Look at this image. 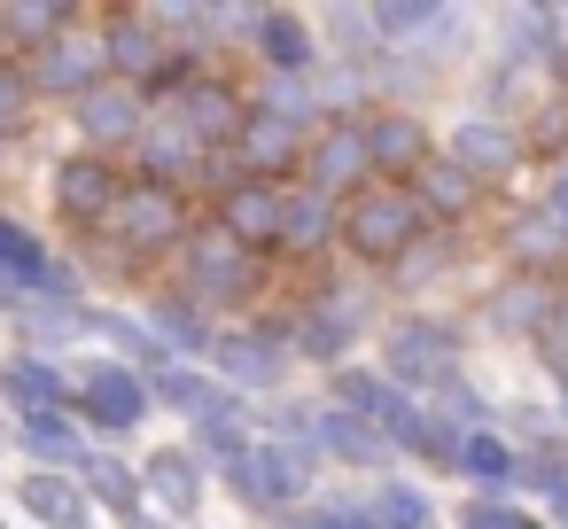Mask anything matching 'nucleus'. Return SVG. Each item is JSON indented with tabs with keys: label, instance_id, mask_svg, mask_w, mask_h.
<instances>
[{
	"label": "nucleus",
	"instance_id": "6ab92c4d",
	"mask_svg": "<svg viewBox=\"0 0 568 529\" xmlns=\"http://www.w3.org/2000/svg\"><path fill=\"white\" fill-rule=\"evenodd\" d=\"M304 444H312V459H320V467L335 459V467H351V475H366V482H374V475H389V459H397V451H389L358 413H343V405H327V397L312 405V436H304Z\"/></svg>",
	"mask_w": 568,
	"mask_h": 529
},
{
	"label": "nucleus",
	"instance_id": "a18cd8bd",
	"mask_svg": "<svg viewBox=\"0 0 568 529\" xmlns=\"http://www.w3.org/2000/svg\"><path fill=\"white\" fill-rule=\"evenodd\" d=\"M24 304H32V296H24V288H17V281H0V319H17V312H24Z\"/></svg>",
	"mask_w": 568,
	"mask_h": 529
},
{
	"label": "nucleus",
	"instance_id": "7c9ffc66",
	"mask_svg": "<svg viewBox=\"0 0 568 529\" xmlns=\"http://www.w3.org/2000/svg\"><path fill=\"white\" fill-rule=\"evenodd\" d=\"M17 506H24V521H32V529H94L87 490H79L71 475H48V467H24Z\"/></svg>",
	"mask_w": 568,
	"mask_h": 529
},
{
	"label": "nucleus",
	"instance_id": "dca6fc26",
	"mask_svg": "<svg viewBox=\"0 0 568 529\" xmlns=\"http://www.w3.org/2000/svg\"><path fill=\"white\" fill-rule=\"evenodd\" d=\"M133 475H141V498L180 529V521H195L203 513V498H211V475H203V459L187 451V444H156L149 459H133Z\"/></svg>",
	"mask_w": 568,
	"mask_h": 529
},
{
	"label": "nucleus",
	"instance_id": "393cba45",
	"mask_svg": "<svg viewBox=\"0 0 568 529\" xmlns=\"http://www.w3.org/2000/svg\"><path fill=\"white\" fill-rule=\"evenodd\" d=\"M552 296H560L552 281L506 273V281H498V288L483 296V312H475V319H483L490 335H506V343H537V335L552 327Z\"/></svg>",
	"mask_w": 568,
	"mask_h": 529
},
{
	"label": "nucleus",
	"instance_id": "c756f323",
	"mask_svg": "<svg viewBox=\"0 0 568 529\" xmlns=\"http://www.w3.org/2000/svg\"><path fill=\"white\" fill-rule=\"evenodd\" d=\"M71 482H79V490H87V506H94V513H110L118 529L149 513V498H141V475H133V459H125V451H102V444H94V451H87V467H79Z\"/></svg>",
	"mask_w": 568,
	"mask_h": 529
},
{
	"label": "nucleus",
	"instance_id": "ddd939ff",
	"mask_svg": "<svg viewBox=\"0 0 568 529\" xmlns=\"http://www.w3.org/2000/svg\"><path fill=\"white\" fill-rule=\"evenodd\" d=\"M141 125H149V94H141V87L102 79L94 94L71 102V133H79V149H87V156H110V164L141 141Z\"/></svg>",
	"mask_w": 568,
	"mask_h": 529
},
{
	"label": "nucleus",
	"instance_id": "37998d69",
	"mask_svg": "<svg viewBox=\"0 0 568 529\" xmlns=\"http://www.w3.org/2000/svg\"><path fill=\"white\" fill-rule=\"evenodd\" d=\"M521 156H545V164H560V156H568V102H560V94L521 125Z\"/></svg>",
	"mask_w": 568,
	"mask_h": 529
},
{
	"label": "nucleus",
	"instance_id": "2eb2a0df",
	"mask_svg": "<svg viewBox=\"0 0 568 529\" xmlns=\"http://www.w3.org/2000/svg\"><path fill=\"white\" fill-rule=\"evenodd\" d=\"M475 187H498V180H514L529 156H521V125H506V118H483V110H467L444 141H436Z\"/></svg>",
	"mask_w": 568,
	"mask_h": 529
},
{
	"label": "nucleus",
	"instance_id": "c9c22d12",
	"mask_svg": "<svg viewBox=\"0 0 568 529\" xmlns=\"http://www.w3.org/2000/svg\"><path fill=\"white\" fill-rule=\"evenodd\" d=\"M9 327H17V350H32V358H63L71 343H87V304H24Z\"/></svg>",
	"mask_w": 568,
	"mask_h": 529
},
{
	"label": "nucleus",
	"instance_id": "39448f33",
	"mask_svg": "<svg viewBox=\"0 0 568 529\" xmlns=\"http://www.w3.org/2000/svg\"><path fill=\"white\" fill-rule=\"evenodd\" d=\"M149 382L133 374V366H118V358H79L71 366V420L87 428V444H102V451H118L125 436H141L149 428Z\"/></svg>",
	"mask_w": 568,
	"mask_h": 529
},
{
	"label": "nucleus",
	"instance_id": "7ed1b4c3",
	"mask_svg": "<svg viewBox=\"0 0 568 529\" xmlns=\"http://www.w3.org/2000/svg\"><path fill=\"white\" fill-rule=\"evenodd\" d=\"M374 335H382V382L405 389V397H428V389H436L444 374H459V358H467V327H459L452 312H436V304H405V312L382 319Z\"/></svg>",
	"mask_w": 568,
	"mask_h": 529
},
{
	"label": "nucleus",
	"instance_id": "423d86ee",
	"mask_svg": "<svg viewBox=\"0 0 568 529\" xmlns=\"http://www.w3.org/2000/svg\"><path fill=\"white\" fill-rule=\"evenodd\" d=\"M203 374H211L219 389H234L242 405L281 397V389H288V343H281V319L257 312V319H242V327H219L211 350H203Z\"/></svg>",
	"mask_w": 568,
	"mask_h": 529
},
{
	"label": "nucleus",
	"instance_id": "ea45409f",
	"mask_svg": "<svg viewBox=\"0 0 568 529\" xmlns=\"http://www.w3.org/2000/svg\"><path fill=\"white\" fill-rule=\"evenodd\" d=\"M32 87H24V63H9L0 55V156H9V141H24L32 133Z\"/></svg>",
	"mask_w": 568,
	"mask_h": 529
},
{
	"label": "nucleus",
	"instance_id": "9d476101",
	"mask_svg": "<svg viewBox=\"0 0 568 529\" xmlns=\"http://www.w3.org/2000/svg\"><path fill=\"white\" fill-rule=\"evenodd\" d=\"M125 195V172L110 164V156H87V149H71V156H55V172H48V203H55V218L87 242L102 218H110V203Z\"/></svg>",
	"mask_w": 568,
	"mask_h": 529
},
{
	"label": "nucleus",
	"instance_id": "de8ad7c7",
	"mask_svg": "<svg viewBox=\"0 0 568 529\" xmlns=\"http://www.w3.org/2000/svg\"><path fill=\"white\" fill-rule=\"evenodd\" d=\"M0 529H9V521H0Z\"/></svg>",
	"mask_w": 568,
	"mask_h": 529
},
{
	"label": "nucleus",
	"instance_id": "473e14b6",
	"mask_svg": "<svg viewBox=\"0 0 568 529\" xmlns=\"http://www.w3.org/2000/svg\"><path fill=\"white\" fill-rule=\"evenodd\" d=\"M335 250V203L312 187H281V242L273 257H327Z\"/></svg>",
	"mask_w": 568,
	"mask_h": 529
},
{
	"label": "nucleus",
	"instance_id": "0eeeda50",
	"mask_svg": "<svg viewBox=\"0 0 568 529\" xmlns=\"http://www.w3.org/2000/svg\"><path fill=\"white\" fill-rule=\"evenodd\" d=\"M172 273H180L172 288H180V296H195V304H203V312L219 319L226 304H257V296H265V273H273V265H265V257H250V250H234L226 234L195 226V234L180 242Z\"/></svg>",
	"mask_w": 568,
	"mask_h": 529
},
{
	"label": "nucleus",
	"instance_id": "a19ab883",
	"mask_svg": "<svg viewBox=\"0 0 568 529\" xmlns=\"http://www.w3.org/2000/svg\"><path fill=\"white\" fill-rule=\"evenodd\" d=\"M459 529H552L521 498H459Z\"/></svg>",
	"mask_w": 568,
	"mask_h": 529
},
{
	"label": "nucleus",
	"instance_id": "58836bf2",
	"mask_svg": "<svg viewBox=\"0 0 568 529\" xmlns=\"http://www.w3.org/2000/svg\"><path fill=\"white\" fill-rule=\"evenodd\" d=\"M273 529H374V521H366V498L358 490H320V498L273 513Z\"/></svg>",
	"mask_w": 568,
	"mask_h": 529
},
{
	"label": "nucleus",
	"instance_id": "49530a36",
	"mask_svg": "<svg viewBox=\"0 0 568 529\" xmlns=\"http://www.w3.org/2000/svg\"><path fill=\"white\" fill-rule=\"evenodd\" d=\"M545 513H552V521L568 529V490H560V498H545Z\"/></svg>",
	"mask_w": 568,
	"mask_h": 529
},
{
	"label": "nucleus",
	"instance_id": "cd10ccee",
	"mask_svg": "<svg viewBox=\"0 0 568 529\" xmlns=\"http://www.w3.org/2000/svg\"><path fill=\"white\" fill-rule=\"evenodd\" d=\"M9 444H17L32 467H48V475H79L87 451H94L71 413H24V420H9Z\"/></svg>",
	"mask_w": 568,
	"mask_h": 529
},
{
	"label": "nucleus",
	"instance_id": "4c0bfd02",
	"mask_svg": "<svg viewBox=\"0 0 568 529\" xmlns=\"http://www.w3.org/2000/svg\"><path fill=\"white\" fill-rule=\"evenodd\" d=\"M219 397H226V389H219L203 366H187V358H172V366H156V374H149V405H156V413L195 420V413H211Z\"/></svg>",
	"mask_w": 568,
	"mask_h": 529
},
{
	"label": "nucleus",
	"instance_id": "f3484780",
	"mask_svg": "<svg viewBox=\"0 0 568 529\" xmlns=\"http://www.w3.org/2000/svg\"><path fill=\"white\" fill-rule=\"evenodd\" d=\"M125 156H133L125 180H149V187H172V195H187V187L203 180V164H211V149H195L164 110H149V125H141V141H133Z\"/></svg>",
	"mask_w": 568,
	"mask_h": 529
},
{
	"label": "nucleus",
	"instance_id": "4be33fe9",
	"mask_svg": "<svg viewBox=\"0 0 568 529\" xmlns=\"http://www.w3.org/2000/svg\"><path fill=\"white\" fill-rule=\"evenodd\" d=\"M250 55H257V71H265V79H312V71H320L312 17H304V9H257Z\"/></svg>",
	"mask_w": 568,
	"mask_h": 529
},
{
	"label": "nucleus",
	"instance_id": "5701e85b",
	"mask_svg": "<svg viewBox=\"0 0 568 529\" xmlns=\"http://www.w3.org/2000/svg\"><path fill=\"white\" fill-rule=\"evenodd\" d=\"M226 164H234V180H257V187H296V164H304V141L296 133H281L273 118H242V133H234V149H226Z\"/></svg>",
	"mask_w": 568,
	"mask_h": 529
},
{
	"label": "nucleus",
	"instance_id": "e433bc0d",
	"mask_svg": "<svg viewBox=\"0 0 568 529\" xmlns=\"http://www.w3.org/2000/svg\"><path fill=\"white\" fill-rule=\"evenodd\" d=\"M452 265H459V234H436V226H428V234H420V242H413L397 265H382V281H389V288L413 304V296H428V288L452 273Z\"/></svg>",
	"mask_w": 568,
	"mask_h": 529
},
{
	"label": "nucleus",
	"instance_id": "f704fd0d",
	"mask_svg": "<svg viewBox=\"0 0 568 529\" xmlns=\"http://www.w3.org/2000/svg\"><path fill=\"white\" fill-rule=\"evenodd\" d=\"M71 24H87L79 9H63V0H9V9H0V40H9V48H0V55H32V48H48V40H63Z\"/></svg>",
	"mask_w": 568,
	"mask_h": 529
},
{
	"label": "nucleus",
	"instance_id": "1a4fd4ad",
	"mask_svg": "<svg viewBox=\"0 0 568 529\" xmlns=\"http://www.w3.org/2000/svg\"><path fill=\"white\" fill-rule=\"evenodd\" d=\"M164 118H172L195 149L226 156V149H234V133H242V118H250V94H242L226 71H203V79H187V87L164 102Z\"/></svg>",
	"mask_w": 568,
	"mask_h": 529
},
{
	"label": "nucleus",
	"instance_id": "a211bd4d",
	"mask_svg": "<svg viewBox=\"0 0 568 529\" xmlns=\"http://www.w3.org/2000/svg\"><path fill=\"white\" fill-rule=\"evenodd\" d=\"M211 234H226L234 250H250V257L273 265V242H281V187L234 180L226 195H211Z\"/></svg>",
	"mask_w": 568,
	"mask_h": 529
},
{
	"label": "nucleus",
	"instance_id": "412c9836",
	"mask_svg": "<svg viewBox=\"0 0 568 529\" xmlns=\"http://www.w3.org/2000/svg\"><path fill=\"white\" fill-rule=\"evenodd\" d=\"M405 195H413V211H420L436 234H459V226L483 211V195H490V187H475V180H467V172H459V164L436 149V156H428V164L405 180Z\"/></svg>",
	"mask_w": 568,
	"mask_h": 529
},
{
	"label": "nucleus",
	"instance_id": "f257e3e1",
	"mask_svg": "<svg viewBox=\"0 0 568 529\" xmlns=\"http://www.w3.org/2000/svg\"><path fill=\"white\" fill-rule=\"evenodd\" d=\"M195 234V211H187V195H172V187H149V180H125V195L110 203V218L79 242L94 265H110V273H141V265H164V257H180V242Z\"/></svg>",
	"mask_w": 568,
	"mask_h": 529
},
{
	"label": "nucleus",
	"instance_id": "a878e982",
	"mask_svg": "<svg viewBox=\"0 0 568 529\" xmlns=\"http://www.w3.org/2000/svg\"><path fill=\"white\" fill-rule=\"evenodd\" d=\"M498 250H506V265H514V273H529V281H552V288H568V226H552V218H545L537 203H529L521 218H506Z\"/></svg>",
	"mask_w": 568,
	"mask_h": 529
},
{
	"label": "nucleus",
	"instance_id": "20e7f679",
	"mask_svg": "<svg viewBox=\"0 0 568 529\" xmlns=\"http://www.w3.org/2000/svg\"><path fill=\"white\" fill-rule=\"evenodd\" d=\"M428 234V218L413 211V195L405 187H358L351 203H335V250L351 257V265H366V273H382V265H397L413 242Z\"/></svg>",
	"mask_w": 568,
	"mask_h": 529
},
{
	"label": "nucleus",
	"instance_id": "b1692460",
	"mask_svg": "<svg viewBox=\"0 0 568 529\" xmlns=\"http://www.w3.org/2000/svg\"><path fill=\"white\" fill-rule=\"evenodd\" d=\"M0 405H9V420H24V413H71V358L9 350V358H0Z\"/></svg>",
	"mask_w": 568,
	"mask_h": 529
},
{
	"label": "nucleus",
	"instance_id": "c85d7f7f",
	"mask_svg": "<svg viewBox=\"0 0 568 529\" xmlns=\"http://www.w3.org/2000/svg\"><path fill=\"white\" fill-rule=\"evenodd\" d=\"M514 475H521V451L498 436V428H467L459 436V459H452V482L475 490V498H514Z\"/></svg>",
	"mask_w": 568,
	"mask_h": 529
},
{
	"label": "nucleus",
	"instance_id": "bb28decb",
	"mask_svg": "<svg viewBox=\"0 0 568 529\" xmlns=\"http://www.w3.org/2000/svg\"><path fill=\"white\" fill-rule=\"evenodd\" d=\"M141 327H149L172 358H187V366H203V350H211V335H219V319H211L195 296H180V288H149Z\"/></svg>",
	"mask_w": 568,
	"mask_h": 529
},
{
	"label": "nucleus",
	"instance_id": "f8f14e48",
	"mask_svg": "<svg viewBox=\"0 0 568 529\" xmlns=\"http://www.w3.org/2000/svg\"><path fill=\"white\" fill-rule=\"evenodd\" d=\"M110 71H102V48H94V32L87 24H71L63 40H48V48H32L24 55V87H32V102H79V94H94Z\"/></svg>",
	"mask_w": 568,
	"mask_h": 529
},
{
	"label": "nucleus",
	"instance_id": "c03bdc74",
	"mask_svg": "<svg viewBox=\"0 0 568 529\" xmlns=\"http://www.w3.org/2000/svg\"><path fill=\"white\" fill-rule=\"evenodd\" d=\"M537 211H545L552 226H568V156L552 164V180H545V195H537Z\"/></svg>",
	"mask_w": 568,
	"mask_h": 529
},
{
	"label": "nucleus",
	"instance_id": "79ce46f5",
	"mask_svg": "<svg viewBox=\"0 0 568 529\" xmlns=\"http://www.w3.org/2000/svg\"><path fill=\"white\" fill-rule=\"evenodd\" d=\"M459 436H467V428H452L444 413H420V436H413V451H405V459H420L428 475H452V459H459Z\"/></svg>",
	"mask_w": 568,
	"mask_h": 529
},
{
	"label": "nucleus",
	"instance_id": "4468645a",
	"mask_svg": "<svg viewBox=\"0 0 568 529\" xmlns=\"http://www.w3.org/2000/svg\"><path fill=\"white\" fill-rule=\"evenodd\" d=\"M358 141H366V164L382 187H405L428 156H436V133L420 110H358Z\"/></svg>",
	"mask_w": 568,
	"mask_h": 529
},
{
	"label": "nucleus",
	"instance_id": "2f4dec72",
	"mask_svg": "<svg viewBox=\"0 0 568 529\" xmlns=\"http://www.w3.org/2000/svg\"><path fill=\"white\" fill-rule=\"evenodd\" d=\"M358 498H366V521H374V529H444V513H436V498H428L420 475H397V467H389V475H374Z\"/></svg>",
	"mask_w": 568,
	"mask_h": 529
},
{
	"label": "nucleus",
	"instance_id": "9b49d317",
	"mask_svg": "<svg viewBox=\"0 0 568 529\" xmlns=\"http://www.w3.org/2000/svg\"><path fill=\"white\" fill-rule=\"evenodd\" d=\"M296 187H312V195H327V203H351L358 187H374V164H366L358 118H327V125H320V133L304 141Z\"/></svg>",
	"mask_w": 568,
	"mask_h": 529
},
{
	"label": "nucleus",
	"instance_id": "aec40b11",
	"mask_svg": "<svg viewBox=\"0 0 568 529\" xmlns=\"http://www.w3.org/2000/svg\"><path fill=\"white\" fill-rule=\"evenodd\" d=\"M87 32H94V48H102V71H110L118 87H149V79H156V63L172 55V48H164V40L141 24V9H102Z\"/></svg>",
	"mask_w": 568,
	"mask_h": 529
},
{
	"label": "nucleus",
	"instance_id": "6e6552de",
	"mask_svg": "<svg viewBox=\"0 0 568 529\" xmlns=\"http://www.w3.org/2000/svg\"><path fill=\"white\" fill-rule=\"evenodd\" d=\"M219 482H226V498H242L250 513H288V506H304V498H320V459L304 451V444H250L242 459H226L219 467Z\"/></svg>",
	"mask_w": 568,
	"mask_h": 529
},
{
	"label": "nucleus",
	"instance_id": "f03ea898",
	"mask_svg": "<svg viewBox=\"0 0 568 529\" xmlns=\"http://www.w3.org/2000/svg\"><path fill=\"white\" fill-rule=\"evenodd\" d=\"M382 319H374V296L358 288V281H327V288H312V296H296L288 312H281V343H288V366H351V350L374 335Z\"/></svg>",
	"mask_w": 568,
	"mask_h": 529
},
{
	"label": "nucleus",
	"instance_id": "72a5a7b5",
	"mask_svg": "<svg viewBox=\"0 0 568 529\" xmlns=\"http://www.w3.org/2000/svg\"><path fill=\"white\" fill-rule=\"evenodd\" d=\"M250 110H257V118H273L281 133H296V141H312V133L327 125V102H320V71H312V79H265Z\"/></svg>",
	"mask_w": 568,
	"mask_h": 529
}]
</instances>
